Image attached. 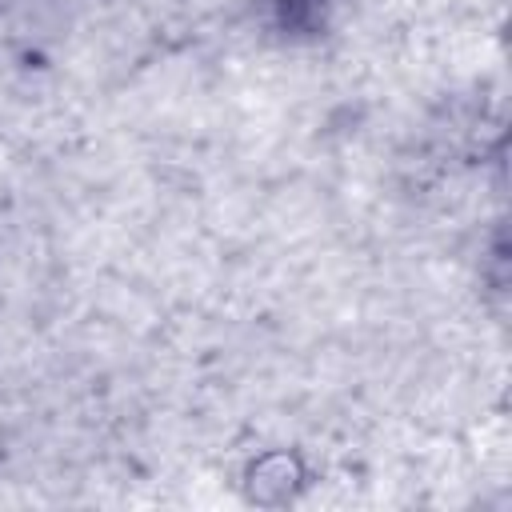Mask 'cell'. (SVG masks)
<instances>
[{
    "instance_id": "6da1fadb",
    "label": "cell",
    "mask_w": 512,
    "mask_h": 512,
    "mask_svg": "<svg viewBox=\"0 0 512 512\" xmlns=\"http://www.w3.org/2000/svg\"><path fill=\"white\" fill-rule=\"evenodd\" d=\"M336 4L340 0H276V20L292 36H316L324 32Z\"/></svg>"
}]
</instances>
